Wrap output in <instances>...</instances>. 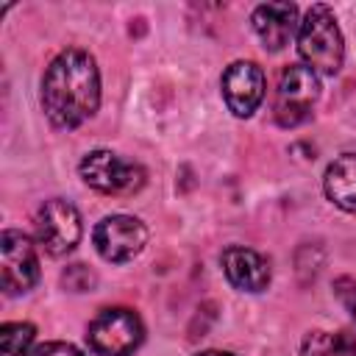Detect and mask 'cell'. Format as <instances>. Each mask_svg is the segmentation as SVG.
I'll return each instance as SVG.
<instances>
[{"instance_id": "6da1fadb", "label": "cell", "mask_w": 356, "mask_h": 356, "mask_svg": "<svg viewBox=\"0 0 356 356\" xmlns=\"http://www.w3.org/2000/svg\"><path fill=\"white\" fill-rule=\"evenodd\" d=\"M100 106V72L86 50L58 53L42 78V108L56 128H78Z\"/></svg>"}, {"instance_id": "7a4b0ae2", "label": "cell", "mask_w": 356, "mask_h": 356, "mask_svg": "<svg viewBox=\"0 0 356 356\" xmlns=\"http://www.w3.org/2000/svg\"><path fill=\"white\" fill-rule=\"evenodd\" d=\"M298 53L314 75H337L345 58L342 31L328 6L314 3L298 25Z\"/></svg>"}, {"instance_id": "3957f363", "label": "cell", "mask_w": 356, "mask_h": 356, "mask_svg": "<svg viewBox=\"0 0 356 356\" xmlns=\"http://www.w3.org/2000/svg\"><path fill=\"white\" fill-rule=\"evenodd\" d=\"M145 339V325L134 309H103L86 331V342L97 356H131Z\"/></svg>"}, {"instance_id": "277c9868", "label": "cell", "mask_w": 356, "mask_h": 356, "mask_svg": "<svg viewBox=\"0 0 356 356\" xmlns=\"http://www.w3.org/2000/svg\"><path fill=\"white\" fill-rule=\"evenodd\" d=\"M320 97V81L306 64H292L281 72L273 100L275 122L284 128H295L312 117V108Z\"/></svg>"}, {"instance_id": "5b68a950", "label": "cell", "mask_w": 356, "mask_h": 356, "mask_svg": "<svg viewBox=\"0 0 356 356\" xmlns=\"http://www.w3.org/2000/svg\"><path fill=\"white\" fill-rule=\"evenodd\" d=\"M81 178L86 186L103 195H134L145 186V170L111 150H92L81 161Z\"/></svg>"}, {"instance_id": "8992f818", "label": "cell", "mask_w": 356, "mask_h": 356, "mask_svg": "<svg viewBox=\"0 0 356 356\" xmlns=\"http://www.w3.org/2000/svg\"><path fill=\"white\" fill-rule=\"evenodd\" d=\"M33 234H36V242L44 253L67 256L81 242V234H83L81 214L70 200H61V197L44 200L36 211Z\"/></svg>"}, {"instance_id": "52a82bcc", "label": "cell", "mask_w": 356, "mask_h": 356, "mask_svg": "<svg viewBox=\"0 0 356 356\" xmlns=\"http://www.w3.org/2000/svg\"><path fill=\"white\" fill-rule=\"evenodd\" d=\"M95 250L111 261V264H125L131 259H136L145 245H147V228L139 217L131 214H111L103 217L95 225Z\"/></svg>"}, {"instance_id": "ba28073f", "label": "cell", "mask_w": 356, "mask_h": 356, "mask_svg": "<svg viewBox=\"0 0 356 356\" xmlns=\"http://www.w3.org/2000/svg\"><path fill=\"white\" fill-rule=\"evenodd\" d=\"M39 281V259L22 231L6 228L0 234V284L6 295H22Z\"/></svg>"}, {"instance_id": "9c48e42d", "label": "cell", "mask_w": 356, "mask_h": 356, "mask_svg": "<svg viewBox=\"0 0 356 356\" xmlns=\"http://www.w3.org/2000/svg\"><path fill=\"white\" fill-rule=\"evenodd\" d=\"M222 97L236 117H250L264 100V72L256 61H234L222 72Z\"/></svg>"}, {"instance_id": "30bf717a", "label": "cell", "mask_w": 356, "mask_h": 356, "mask_svg": "<svg viewBox=\"0 0 356 356\" xmlns=\"http://www.w3.org/2000/svg\"><path fill=\"white\" fill-rule=\"evenodd\" d=\"M253 31L267 50H281L298 33V6L295 3H261L253 8Z\"/></svg>"}, {"instance_id": "8fae6325", "label": "cell", "mask_w": 356, "mask_h": 356, "mask_svg": "<svg viewBox=\"0 0 356 356\" xmlns=\"http://www.w3.org/2000/svg\"><path fill=\"white\" fill-rule=\"evenodd\" d=\"M222 273L228 278L231 286L242 289V292H261L270 284V261L242 245H231L222 250Z\"/></svg>"}, {"instance_id": "7c38bea8", "label": "cell", "mask_w": 356, "mask_h": 356, "mask_svg": "<svg viewBox=\"0 0 356 356\" xmlns=\"http://www.w3.org/2000/svg\"><path fill=\"white\" fill-rule=\"evenodd\" d=\"M323 189L334 206L356 214V153H342L325 167Z\"/></svg>"}, {"instance_id": "4fadbf2b", "label": "cell", "mask_w": 356, "mask_h": 356, "mask_svg": "<svg viewBox=\"0 0 356 356\" xmlns=\"http://www.w3.org/2000/svg\"><path fill=\"white\" fill-rule=\"evenodd\" d=\"M300 356H356V339L348 331H312L303 339Z\"/></svg>"}, {"instance_id": "5bb4252c", "label": "cell", "mask_w": 356, "mask_h": 356, "mask_svg": "<svg viewBox=\"0 0 356 356\" xmlns=\"http://www.w3.org/2000/svg\"><path fill=\"white\" fill-rule=\"evenodd\" d=\"M36 328L31 323H6L0 328V356H28Z\"/></svg>"}, {"instance_id": "9a60e30c", "label": "cell", "mask_w": 356, "mask_h": 356, "mask_svg": "<svg viewBox=\"0 0 356 356\" xmlns=\"http://www.w3.org/2000/svg\"><path fill=\"white\" fill-rule=\"evenodd\" d=\"M95 273L92 270H86L83 264H70L64 273H61V284L67 286V289H72V292H83V289H92L95 286Z\"/></svg>"}, {"instance_id": "2e32d148", "label": "cell", "mask_w": 356, "mask_h": 356, "mask_svg": "<svg viewBox=\"0 0 356 356\" xmlns=\"http://www.w3.org/2000/svg\"><path fill=\"white\" fill-rule=\"evenodd\" d=\"M28 356H83V353L70 342H42Z\"/></svg>"}, {"instance_id": "e0dca14e", "label": "cell", "mask_w": 356, "mask_h": 356, "mask_svg": "<svg viewBox=\"0 0 356 356\" xmlns=\"http://www.w3.org/2000/svg\"><path fill=\"white\" fill-rule=\"evenodd\" d=\"M345 303H348V312L353 314V320H356V281L350 284V289L345 292Z\"/></svg>"}, {"instance_id": "ac0fdd59", "label": "cell", "mask_w": 356, "mask_h": 356, "mask_svg": "<svg viewBox=\"0 0 356 356\" xmlns=\"http://www.w3.org/2000/svg\"><path fill=\"white\" fill-rule=\"evenodd\" d=\"M197 356H234V353H225V350H203Z\"/></svg>"}]
</instances>
